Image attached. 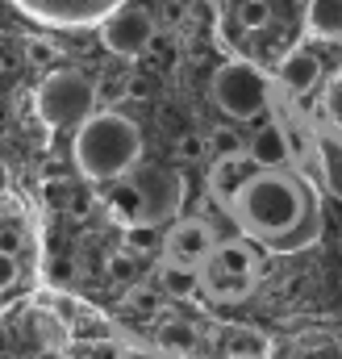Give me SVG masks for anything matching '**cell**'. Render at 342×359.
<instances>
[{
	"mask_svg": "<svg viewBox=\"0 0 342 359\" xmlns=\"http://www.w3.org/2000/svg\"><path fill=\"white\" fill-rule=\"evenodd\" d=\"M263 351H267V343L259 334H230V347H226V355H247V359H263Z\"/></svg>",
	"mask_w": 342,
	"mask_h": 359,
	"instance_id": "cell-22",
	"label": "cell"
},
{
	"mask_svg": "<svg viewBox=\"0 0 342 359\" xmlns=\"http://www.w3.org/2000/svg\"><path fill=\"white\" fill-rule=\"evenodd\" d=\"M121 351H125V347L96 339V343H80V347H76V359H121Z\"/></svg>",
	"mask_w": 342,
	"mask_h": 359,
	"instance_id": "cell-23",
	"label": "cell"
},
{
	"mask_svg": "<svg viewBox=\"0 0 342 359\" xmlns=\"http://www.w3.org/2000/svg\"><path fill=\"white\" fill-rule=\"evenodd\" d=\"M125 313L155 318L159 313V288H134V292H125Z\"/></svg>",
	"mask_w": 342,
	"mask_h": 359,
	"instance_id": "cell-20",
	"label": "cell"
},
{
	"mask_svg": "<svg viewBox=\"0 0 342 359\" xmlns=\"http://www.w3.org/2000/svg\"><path fill=\"white\" fill-rule=\"evenodd\" d=\"M17 276H21L17 255H4V251H0V292H4V288H13V284H17Z\"/></svg>",
	"mask_w": 342,
	"mask_h": 359,
	"instance_id": "cell-26",
	"label": "cell"
},
{
	"mask_svg": "<svg viewBox=\"0 0 342 359\" xmlns=\"http://www.w3.org/2000/svg\"><path fill=\"white\" fill-rule=\"evenodd\" d=\"M247 159L255 163L259 172H280L288 159H292V147H288V130L284 126H263L251 147H247Z\"/></svg>",
	"mask_w": 342,
	"mask_h": 359,
	"instance_id": "cell-10",
	"label": "cell"
},
{
	"mask_svg": "<svg viewBox=\"0 0 342 359\" xmlns=\"http://www.w3.org/2000/svg\"><path fill=\"white\" fill-rule=\"evenodd\" d=\"M142 268H146V259L142 255H134V251H117V255H109V264H104V271H109V280H117V284H134L138 276H142Z\"/></svg>",
	"mask_w": 342,
	"mask_h": 359,
	"instance_id": "cell-18",
	"label": "cell"
},
{
	"mask_svg": "<svg viewBox=\"0 0 342 359\" xmlns=\"http://www.w3.org/2000/svg\"><path fill=\"white\" fill-rule=\"evenodd\" d=\"M196 343H200V334H196V326L184 322V318H167V322H159V330H155V347L171 359L192 355Z\"/></svg>",
	"mask_w": 342,
	"mask_h": 359,
	"instance_id": "cell-12",
	"label": "cell"
},
{
	"mask_svg": "<svg viewBox=\"0 0 342 359\" xmlns=\"http://www.w3.org/2000/svg\"><path fill=\"white\" fill-rule=\"evenodd\" d=\"M13 4L25 17L55 29H100V21L130 0H13Z\"/></svg>",
	"mask_w": 342,
	"mask_h": 359,
	"instance_id": "cell-6",
	"label": "cell"
},
{
	"mask_svg": "<svg viewBox=\"0 0 342 359\" xmlns=\"http://www.w3.org/2000/svg\"><path fill=\"white\" fill-rule=\"evenodd\" d=\"M213 100L226 117L251 121L267 109V80L259 76L251 63H226L213 76Z\"/></svg>",
	"mask_w": 342,
	"mask_h": 359,
	"instance_id": "cell-5",
	"label": "cell"
},
{
	"mask_svg": "<svg viewBox=\"0 0 342 359\" xmlns=\"http://www.w3.org/2000/svg\"><path fill=\"white\" fill-rule=\"evenodd\" d=\"M175 151H179V159H188V163H196V159H205V134H184Z\"/></svg>",
	"mask_w": 342,
	"mask_h": 359,
	"instance_id": "cell-25",
	"label": "cell"
},
{
	"mask_svg": "<svg viewBox=\"0 0 342 359\" xmlns=\"http://www.w3.org/2000/svg\"><path fill=\"white\" fill-rule=\"evenodd\" d=\"M50 359H71V355H50Z\"/></svg>",
	"mask_w": 342,
	"mask_h": 359,
	"instance_id": "cell-31",
	"label": "cell"
},
{
	"mask_svg": "<svg viewBox=\"0 0 342 359\" xmlns=\"http://www.w3.org/2000/svg\"><path fill=\"white\" fill-rule=\"evenodd\" d=\"M0 351H8V347H4V322H0Z\"/></svg>",
	"mask_w": 342,
	"mask_h": 359,
	"instance_id": "cell-29",
	"label": "cell"
},
{
	"mask_svg": "<svg viewBox=\"0 0 342 359\" xmlns=\"http://www.w3.org/2000/svg\"><path fill=\"white\" fill-rule=\"evenodd\" d=\"M100 42L121 59H138L155 42V17L142 4H121L117 13H109L100 21Z\"/></svg>",
	"mask_w": 342,
	"mask_h": 359,
	"instance_id": "cell-7",
	"label": "cell"
},
{
	"mask_svg": "<svg viewBox=\"0 0 342 359\" xmlns=\"http://www.w3.org/2000/svg\"><path fill=\"white\" fill-rule=\"evenodd\" d=\"M29 322H34V339H42L46 347H63V343H67V330H63V322H59L50 309H34Z\"/></svg>",
	"mask_w": 342,
	"mask_h": 359,
	"instance_id": "cell-19",
	"label": "cell"
},
{
	"mask_svg": "<svg viewBox=\"0 0 342 359\" xmlns=\"http://www.w3.org/2000/svg\"><path fill=\"white\" fill-rule=\"evenodd\" d=\"M230 209H234V217L242 222L247 234L267 238L271 247H280V243L292 238V230L305 217V192L284 172H255L247 180V188L234 196Z\"/></svg>",
	"mask_w": 342,
	"mask_h": 359,
	"instance_id": "cell-1",
	"label": "cell"
},
{
	"mask_svg": "<svg viewBox=\"0 0 342 359\" xmlns=\"http://www.w3.org/2000/svg\"><path fill=\"white\" fill-rule=\"evenodd\" d=\"M163 247H167V264L200 268V264H209V255H213L217 243H213L209 222H200V217H184V222L171 226V234L163 238Z\"/></svg>",
	"mask_w": 342,
	"mask_h": 359,
	"instance_id": "cell-8",
	"label": "cell"
},
{
	"mask_svg": "<svg viewBox=\"0 0 342 359\" xmlns=\"http://www.w3.org/2000/svg\"><path fill=\"white\" fill-rule=\"evenodd\" d=\"M142 163V134L121 113H96L76 130V168L88 180H121Z\"/></svg>",
	"mask_w": 342,
	"mask_h": 359,
	"instance_id": "cell-2",
	"label": "cell"
},
{
	"mask_svg": "<svg viewBox=\"0 0 342 359\" xmlns=\"http://www.w3.org/2000/svg\"><path fill=\"white\" fill-rule=\"evenodd\" d=\"M121 359H167V355H163L159 347H125Z\"/></svg>",
	"mask_w": 342,
	"mask_h": 359,
	"instance_id": "cell-27",
	"label": "cell"
},
{
	"mask_svg": "<svg viewBox=\"0 0 342 359\" xmlns=\"http://www.w3.org/2000/svg\"><path fill=\"white\" fill-rule=\"evenodd\" d=\"M226 359H247V355H226Z\"/></svg>",
	"mask_w": 342,
	"mask_h": 359,
	"instance_id": "cell-32",
	"label": "cell"
},
{
	"mask_svg": "<svg viewBox=\"0 0 342 359\" xmlns=\"http://www.w3.org/2000/svg\"><path fill=\"white\" fill-rule=\"evenodd\" d=\"M330 113L338 117V126H342V76L330 84Z\"/></svg>",
	"mask_w": 342,
	"mask_h": 359,
	"instance_id": "cell-28",
	"label": "cell"
},
{
	"mask_svg": "<svg viewBox=\"0 0 342 359\" xmlns=\"http://www.w3.org/2000/svg\"><path fill=\"white\" fill-rule=\"evenodd\" d=\"M130 192L138 196V222H146V226L175 217L184 205V180L159 163H138L130 172Z\"/></svg>",
	"mask_w": 342,
	"mask_h": 359,
	"instance_id": "cell-4",
	"label": "cell"
},
{
	"mask_svg": "<svg viewBox=\"0 0 342 359\" xmlns=\"http://www.w3.org/2000/svg\"><path fill=\"white\" fill-rule=\"evenodd\" d=\"M196 284H200V271L196 268L163 264V271H159V292H171V297H192Z\"/></svg>",
	"mask_w": 342,
	"mask_h": 359,
	"instance_id": "cell-16",
	"label": "cell"
},
{
	"mask_svg": "<svg viewBox=\"0 0 342 359\" xmlns=\"http://www.w3.org/2000/svg\"><path fill=\"white\" fill-rule=\"evenodd\" d=\"M0 359H17V355H13V351H0Z\"/></svg>",
	"mask_w": 342,
	"mask_h": 359,
	"instance_id": "cell-30",
	"label": "cell"
},
{
	"mask_svg": "<svg viewBox=\"0 0 342 359\" xmlns=\"http://www.w3.org/2000/svg\"><path fill=\"white\" fill-rule=\"evenodd\" d=\"M163 247V234H159V226H146V222H134V226H125V251H134V255H151V251H159Z\"/></svg>",
	"mask_w": 342,
	"mask_h": 359,
	"instance_id": "cell-17",
	"label": "cell"
},
{
	"mask_svg": "<svg viewBox=\"0 0 342 359\" xmlns=\"http://www.w3.org/2000/svg\"><path fill=\"white\" fill-rule=\"evenodd\" d=\"M21 247H25L21 226H17V222H4V226H0V251H4V255H17Z\"/></svg>",
	"mask_w": 342,
	"mask_h": 359,
	"instance_id": "cell-24",
	"label": "cell"
},
{
	"mask_svg": "<svg viewBox=\"0 0 342 359\" xmlns=\"http://www.w3.org/2000/svg\"><path fill=\"white\" fill-rule=\"evenodd\" d=\"M34 109L55 130H80L88 117H96V88L80 72H50L34 96Z\"/></svg>",
	"mask_w": 342,
	"mask_h": 359,
	"instance_id": "cell-3",
	"label": "cell"
},
{
	"mask_svg": "<svg viewBox=\"0 0 342 359\" xmlns=\"http://www.w3.org/2000/svg\"><path fill=\"white\" fill-rule=\"evenodd\" d=\"M259 168L247 159V155H221L217 159V168L209 172V188H213V196L221 201V205H234V196L247 188V180L255 176Z\"/></svg>",
	"mask_w": 342,
	"mask_h": 359,
	"instance_id": "cell-9",
	"label": "cell"
},
{
	"mask_svg": "<svg viewBox=\"0 0 342 359\" xmlns=\"http://www.w3.org/2000/svg\"><path fill=\"white\" fill-rule=\"evenodd\" d=\"M209 271H230V276H255V251L242 243H221L209 255Z\"/></svg>",
	"mask_w": 342,
	"mask_h": 359,
	"instance_id": "cell-14",
	"label": "cell"
},
{
	"mask_svg": "<svg viewBox=\"0 0 342 359\" xmlns=\"http://www.w3.org/2000/svg\"><path fill=\"white\" fill-rule=\"evenodd\" d=\"M280 80H284V88H292V92H313L317 80H322V59L301 46V50H292L280 63Z\"/></svg>",
	"mask_w": 342,
	"mask_h": 359,
	"instance_id": "cell-11",
	"label": "cell"
},
{
	"mask_svg": "<svg viewBox=\"0 0 342 359\" xmlns=\"http://www.w3.org/2000/svg\"><path fill=\"white\" fill-rule=\"evenodd\" d=\"M271 21V4L267 0H242V8H238V25L242 29H263Z\"/></svg>",
	"mask_w": 342,
	"mask_h": 359,
	"instance_id": "cell-21",
	"label": "cell"
},
{
	"mask_svg": "<svg viewBox=\"0 0 342 359\" xmlns=\"http://www.w3.org/2000/svg\"><path fill=\"white\" fill-rule=\"evenodd\" d=\"M309 34L326 38V42H342V0H309Z\"/></svg>",
	"mask_w": 342,
	"mask_h": 359,
	"instance_id": "cell-13",
	"label": "cell"
},
{
	"mask_svg": "<svg viewBox=\"0 0 342 359\" xmlns=\"http://www.w3.org/2000/svg\"><path fill=\"white\" fill-rule=\"evenodd\" d=\"M205 288H209L213 297L242 301V297L255 288V276H230V271H209V268H205Z\"/></svg>",
	"mask_w": 342,
	"mask_h": 359,
	"instance_id": "cell-15",
	"label": "cell"
}]
</instances>
